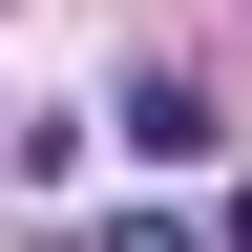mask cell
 Segmentation results:
<instances>
[{"mask_svg": "<svg viewBox=\"0 0 252 252\" xmlns=\"http://www.w3.org/2000/svg\"><path fill=\"white\" fill-rule=\"evenodd\" d=\"M126 168H210V147H231V105H210V84H189V63H147V84H126Z\"/></svg>", "mask_w": 252, "mask_h": 252, "instance_id": "obj_1", "label": "cell"}, {"mask_svg": "<svg viewBox=\"0 0 252 252\" xmlns=\"http://www.w3.org/2000/svg\"><path fill=\"white\" fill-rule=\"evenodd\" d=\"M210 252H252V189H231V231H210Z\"/></svg>", "mask_w": 252, "mask_h": 252, "instance_id": "obj_2", "label": "cell"}]
</instances>
